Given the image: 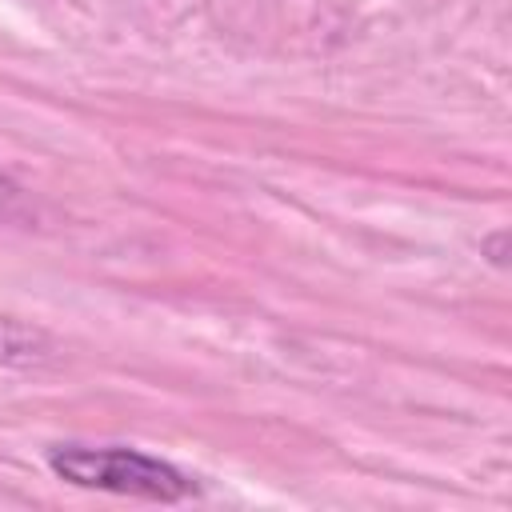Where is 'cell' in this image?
<instances>
[{
    "mask_svg": "<svg viewBox=\"0 0 512 512\" xmlns=\"http://www.w3.org/2000/svg\"><path fill=\"white\" fill-rule=\"evenodd\" d=\"M48 468L76 488H100V492L140 496V500H160V504H176L192 492V480L180 468L148 452H136V448L64 444L48 452Z\"/></svg>",
    "mask_w": 512,
    "mask_h": 512,
    "instance_id": "1",
    "label": "cell"
},
{
    "mask_svg": "<svg viewBox=\"0 0 512 512\" xmlns=\"http://www.w3.org/2000/svg\"><path fill=\"white\" fill-rule=\"evenodd\" d=\"M12 200H16V188H12V184H8L4 176H0V212H4V208H8Z\"/></svg>",
    "mask_w": 512,
    "mask_h": 512,
    "instance_id": "2",
    "label": "cell"
}]
</instances>
